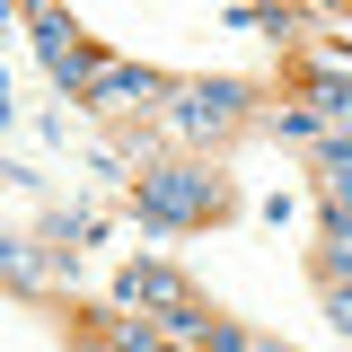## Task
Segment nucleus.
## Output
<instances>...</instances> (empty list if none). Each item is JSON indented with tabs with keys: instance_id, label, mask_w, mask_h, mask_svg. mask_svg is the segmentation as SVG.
Instances as JSON below:
<instances>
[{
	"instance_id": "1",
	"label": "nucleus",
	"mask_w": 352,
	"mask_h": 352,
	"mask_svg": "<svg viewBox=\"0 0 352 352\" xmlns=\"http://www.w3.org/2000/svg\"><path fill=\"white\" fill-rule=\"evenodd\" d=\"M132 212L150 220V229H203V220L238 212V185L212 159H159V168L132 176Z\"/></svg>"
},
{
	"instance_id": "2",
	"label": "nucleus",
	"mask_w": 352,
	"mask_h": 352,
	"mask_svg": "<svg viewBox=\"0 0 352 352\" xmlns=\"http://www.w3.org/2000/svg\"><path fill=\"white\" fill-rule=\"evenodd\" d=\"M247 124H264V106H256L247 80H176V97L159 106V132L185 141L194 159H203V150H229Z\"/></svg>"
},
{
	"instance_id": "3",
	"label": "nucleus",
	"mask_w": 352,
	"mask_h": 352,
	"mask_svg": "<svg viewBox=\"0 0 352 352\" xmlns=\"http://www.w3.org/2000/svg\"><path fill=\"white\" fill-rule=\"evenodd\" d=\"M27 27H36V53H44V71H53V88H62V97L80 106L88 88H97V71H106L115 53H106V44H88L80 27H71V18H53V9H36Z\"/></svg>"
},
{
	"instance_id": "4",
	"label": "nucleus",
	"mask_w": 352,
	"mask_h": 352,
	"mask_svg": "<svg viewBox=\"0 0 352 352\" xmlns=\"http://www.w3.org/2000/svg\"><path fill=\"white\" fill-rule=\"evenodd\" d=\"M203 300L194 282H185V264H168V256H132L124 273H115V308H132V317H185V308Z\"/></svg>"
},
{
	"instance_id": "5",
	"label": "nucleus",
	"mask_w": 352,
	"mask_h": 352,
	"mask_svg": "<svg viewBox=\"0 0 352 352\" xmlns=\"http://www.w3.org/2000/svg\"><path fill=\"white\" fill-rule=\"evenodd\" d=\"M168 97H176L168 71H150V62H106L80 106H88V115H106V124H132V115H159Z\"/></svg>"
},
{
	"instance_id": "6",
	"label": "nucleus",
	"mask_w": 352,
	"mask_h": 352,
	"mask_svg": "<svg viewBox=\"0 0 352 352\" xmlns=\"http://www.w3.org/2000/svg\"><path fill=\"white\" fill-rule=\"evenodd\" d=\"M264 132H273V141H300V150H326V141H335L308 97H273V106H264Z\"/></svg>"
},
{
	"instance_id": "7",
	"label": "nucleus",
	"mask_w": 352,
	"mask_h": 352,
	"mask_svg": "<svg viewBox=\"0 0 352 352\" xmlns=\"http://www.w3.org/2000/svg\"><path fill=\"white\" fill-rule=\"evenodd\" d=\"M317 185H326V203L352 212V132H335V141L317 150Z\"/></svg>"
},
{
	"instance_id": "8",
	"label": "nucleus",
	"mask_w": 352,
	"mask_h": 352,
	"mask_svg": "<svg viewBox=\"0 0 352 352\" xmlns=\"http://www.w3.org/2000/svg\"><path fill=\"white\" fill-rule=\"evenodd\" d=\"M203 352H256V326L220 308V317H212V335H203Z\"/></svg>"
},
{
	"instance_id": "9",
	"label": "nucleus",
	"mask_w": 352,
	"mask_h": 352,
	"mask_svg": "<svg viewBox=\"0 0 352 352\" xmlns=\"http://www.w3.org/2000/svg\"><path fill=\"white\" fill-rule=\"evenodd\" d=\"M300 27H308V9H256V36H273V44H300Z\"/></svg>"
},
{
	"instance_id": "10",
	"label": "nucleus",
	"mask_w": 352,
	"mask_h": 352,
	"mask_svg": "<svg viewBox=\"0 0 352 352\" xmlns=\"http://www.w3.org/2000/svg\"><path fill=\"white\" fill-rule=\"evenodd\" d=\"M317 300H326V326L352 344V282H344V291H317Z\"/></svg>"
},
{
	"instance_id": "11",
	"label": "nucleus",
	"mask_w": 352,
	"mask_h": 352,
	"mask_svg": "<svg viewBox=\"0 0 352 352\" xmlns=\"http://www.w3.org/2000/svg\"><path fill=\"white\" fill-rule=\"evenodd\" d=\"M256 352H300V344H273V335H256Z\"/></svg>"
}]
</instances>
